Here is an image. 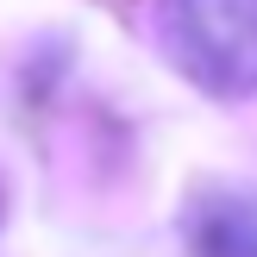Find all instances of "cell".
Segmentation results:
<instances>
[{"label": "cell", "instance_id": "1", "mask_svg": "<svg viewBox=\"0 0 257 257\" xmlns=\"http://www.w3.org/2000/svg\"><path fill=\"white\" fill-rule=\"evenodd\" d=\"M163 44L207 94H257V0H163Z\"/></svg>", "mask_w": 257, "mask_h": 257}, {"label": "cell", "instance_id": "2", "mask_svg": "<svg viewBox=\"0 0 257 257\" xmlns=\"http://www.w3.org/2000/svg\"><path fill=\"white\" fill-rule=\"evenodd\" d=\"M195 257H257V195L251 188H201L182 213Z\"/></svg>", "mask_w": 257, "mask_h": 257}]
</instances>
